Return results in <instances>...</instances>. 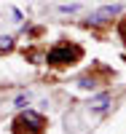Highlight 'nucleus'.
Wrapping results in <instances>:
<instances>
[{
  "label": "nucleus",
  "instance_id": "5",
  "mask_svg": "<svg viewBox=\"0 0 126 134\" xmlns=\"http://www.w3.org/2000/svg\"><path fill=\"white\" fill-rule=\"evenodd\" d=\"M105 105H107V97H99V99H94V102H91V107H94V110H102Z\"/></svg>",
  "mask_w": 126,
  "mask_h": 134
},
{
  "label": "nucleus",
  "instance_id": "3",
  "mask_svg": "<svg viewBox=\"0 0 126 134\" xmlns=\"http://www.w3.org/2000/svg\"><path fill=\"white\" fill-rule=\"evenodd\" d=\"M121 8L118 5H105V8H97L94 14H91V24H105V21H110L113 16H118Z\"/></svg>",
  "mask_w": 126,
  "mask_h": 134
},
{
  "label": "nucleus",
  "instance_id": "4",
  "mask_svg": "<svg viewBox=\"0 0 126 134\" xmlns=\"http://www.w3.org/2000/svg\"><path fill=\"white\" fill-rule=\"evenodd\" d=\"M14 51V38L11 35H0V54H8Z\"/></svg>",
  "mask_w": 126,
  "mask_h": 134
},
{
  "label": "nucleus",
  "instance_id": "2",
  "mask_svg": "<svg viewBox=\"0 0 126 134\" xmlns=\"http://www.w3.org/2000/svg\"><path fill=\"white\" fill-rule=\"evenodd\" d=\"M78 57H81V48L70 46V43H59V46H54L48 51L46 62H48V64H73Z\"/></svg>",
  "mask_w": 126,
  "mask_h": 134
},
{
  "label": "nucleus",
  "instance_id": "6",
  "mask_svg": "<svg viewBox=\"0 0 126 134\" xmlns=\"http://www.w3.org/2000/svg\"><path fill=\"white\" fill-rule=\"evenodd\" d=\"M118 32L123 35V40H126V21H121V27H118Z\"/></svg>",
  "mask_w": 126,
  "mask_h": 134
},
{
  "label": "nucleus",
  "instance_id": "1",
  "mask_svg": "<svg viewBox=\"0 0 126 134\" xmlns=\"http://www.w3.org/2000/svg\"><path fill=\"white\" fill-rule=\"evenodd\" d=\"M43 126H46L43 115H40V113H32V110L21 113V115L14 121V131H16V134H21L24 129H27V134H40V131H43Z\"/></svg>",
  "mask_w": 126,
  "mask_h": 134
}]
</instances>
